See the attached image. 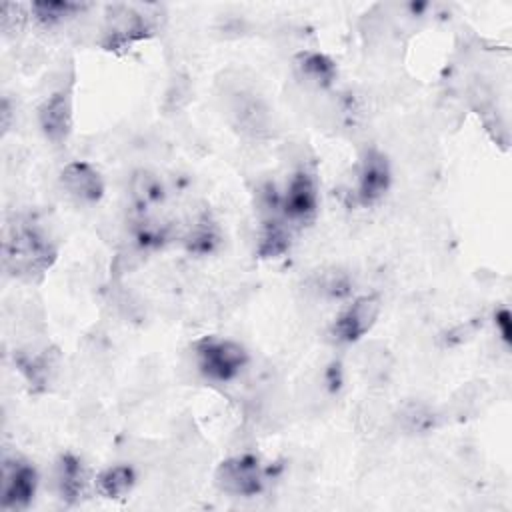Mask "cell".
Masks as SVG:
<instances>
[{
  "mask_svg": "<svg viewBox=\"0 0 512 512\" xmlns=\"http://www.w3.org/2000/svg\"><path fill=\"white\" fill-rule=\"evenodd\" d=\"M56 250L48 238L28 224H16L4 240V266L18 278L42 276L54 262Z\"/></svg>",
  "mask_w": 512,
  "mask_h": 512,
  "instance_id": "cell-1",
  "label": "cell"
},
{
  "mask_svg": "<svg viewBox=\"0 0 512 512\" xmlns=\"http://www.w3.org/2000/svg\"><path fill=\"white\" fill-rule=\"evenodd\" d=\"M196 364L204 378L212 382L234 380L248 362V352L234 340L204 336L194 344Z\"/></svg>",
  "mask_w": 512,
  "mask_h": 512,
  "instance_id": "cell-2",
  "label": "cell"
},
{
  "mask_svg": "<svg viewBox=\"0 0 512 512\" xmlns=\"http://www.w3.org/2000/svg\"><path fill=\"white\" fill-rule=\"evenodd\" d=\"M216 486L232 496H256L264 488V472L260 460L252 454L226 458L216 468Z\"/></svg>",
  "mask_w": 512,
  "mask_h": 512,
  "instance_id": "cell-3",
  "label": "cell"
},
{
  "mask_svg": "<svg viewBox=\"0 0 512 512\" xmlns=\"http://www.w3.org/2000/svg\"><path fill=\"white\" fill-rule=\"evenodd\" d=\"M318 188L316 178L308 170H298L290 178L284 196L280 198V212L288 224L304 226L316 216Z\"/></svg>",
  "mask_w": 512,
  "mask_h": 512,
  "instance_id": "cell-4",
  "label": "cell"
},
{
  "mask_svg": "<svg viewBox=\"0 0 512 512\" xmlns=\"http://www.w3.org/2000/svg\"><path fill=\"white\" fill-rule=\"evenodd\" d=\"M38 488V472L24 460H4L2 464V508L18 510L26 508Z\"/></svg>",
  "mask_w": 512,
  "mask_h": 512,
  "instance_id": "cell-5",
  "label": "cell"
},
{
  "mask_svg": "<svg viewBox=\"0 0 512 512\" xmlns=\"http://www.w3.org/2000/svg\"><path fill=\"white\" fill-rule=\"evenodd\" d=\"M380 314V300L374 294L360 296L352 304H348L332 326V334L338 342L352 344L360 340L370 328L376 324Z\"/></svg>",
  "mask_w": 512,
  "mask_h": 512,
  "instance_id": "cell-6",
  "label": "cell"
},
{
  "mask_svg": "<svg viewBox=\"0 0 512 512\" xmlns=\"http://www.w3.org/2000/svg\"><path fill=\"white\" fill-rule=\"evenodd\" d=\"M60 184L66 190V194L86 204L98 202L104 194V180L100 172L92 164L80 160L68 162L60 170Z\"/></svg>",
  "mask_w": 512,
  "mask_h": 512,
  "instance_id": "cell-7",
  "label": "cell"
},
{
  "mask_svg": "<svg viewBox=\"0 0 512 512\" xmlns=\"http://www.w3.org/2000/svg\"><path fill=\"white\" fill-rule=\"evenodd\" d=\"M38 124L50 142H64L72 130V98L60 90L50 94L38 108Z\"/></svg>",
  "mask_w": 512,
  "mask_h": 512,
  "instance_id": "cell-8",
  "label": "cell"
},
{
  "mask_svg": "<svg viewBox=\"0 0 512 512\" xmlns=\"http://www.w3.org/2000/svg\"><path fill=\"white\" fill-rule=\"evenodd\" d=\"M390 186V166L378 150H368L362 158L358 170V200L362 204H372L380 200Z\"/></svg>",
  "mask_w": 512,
  "mask_h": 512,
  "instance_id": "cell-9",
  "label": "cell"
},
{
  "mask_svg": "<svg viewBox=\"0 0 512 512\" xmlns=\"http://www.w3.org/2000/svg\"><path fill=\"white\" fill-rule=\"evenodd\" d=\"M56 484L62 500L78 502L88 490L90 476L80 458L74 454H62L56 464Z\"/></svg>",
  "mask_w": 512,
  "mask_h": 512,
  "instance_id": "cell-10",
  "label": "cell"
},
{
  "mask_svg": "<svg viewBox=\"0 0 512 512\" xmlns=\"http://www.w3.org/2000/svg\"><path fill=\"white\" fill-rule=\"evenodd\" d=\"M296 72L298 76L314 86V88H328L336 80V64L322 52H300L296 56Z\"/></svg>",
  "mask_w": 512,
  "mask_h": 512,
  "instance_id": "cell-11",
  "label": "cell"
},
{
  "mask_svg": "<svg viewBox=\"0 0 512 512\" xmlns=\"http://www.w3.org/2000/svg\"><path fill=\"white\" fill-rule=\"evenodd\" d=\"M112 32V46L116 42L120 44H130L132 40L144 38L146 32H150V26L142 14L128 6H116L110 18V30Z\"/></svg>",
  "mask_w": 512,
  "mask_h": 512,
  "instance_id": "cell-12",
  "label": "cell"
},
{
  "mask_svg": "<svg viewBox=\"0 0 512 512\" xmlns=\"http://www.w3.org/2000/svg\"><path fill=\"white\" fill-rule=\"evenodd\" d=\"M136 482V474L130 466L118 464V466H110L106 470H102L96 478H94V488L100 496L104 498H122L126 496L132 486Z\"/></svg>",
  "mask_w": 512,
  "mask_h": 512,
  "instance_id": "cell-13",
  "label": "cell"
},
{
  "mask_svg": "<svg viewBox=\"0 0 512 512\" xmlns=\"http://www.w3.org/2000/svg\"><path fill=\"white\" fill-rule=\"evenodd\" d=\"M82 6L72 4V2H34L30 6V10L34 12V16L44 22V24H52L62 20L64 16H70L72 12L80 10Z\"/></svg>",
  "mask_w": 512,
  "mask_h": 512,
  "instance_id": "cell-14",
  "label": "cell"
},
{
  "mask_svg": "<svg viewBox=\"0 0 512 512\" xmlns=\"http://www.w3.org/2000/svg\"><path fill=\"white\" fill-rule=\"evenodd\" d=\"M494 322H496V328H498L502 340L508 344L512 338V316H510L508 308H500L494 316Z\"/></svg>",
  "mask_w": 512,
  "mask_h": 512,
  "instance_id": "cell-15",
  "label": "cell"
}]
</instances>
